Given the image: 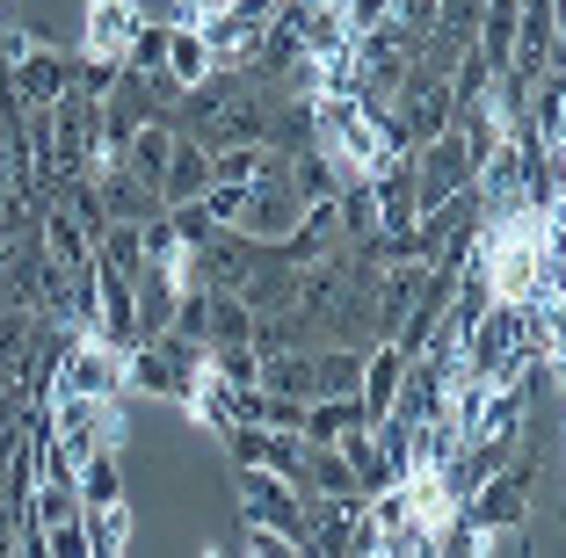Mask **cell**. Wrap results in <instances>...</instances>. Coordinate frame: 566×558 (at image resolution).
Here are the masks:
<instances>
[{"mask_svg":"<svg viewBox=\"0 0 566 558\" xmlns=\"http://www.w3.org/2000/svg\"><path fill=\"white\" fill-rule=\"evenodd\" d=\"M51 392L59 399H87V407H102V399H132L124 392V348L102 341V334H59V348H51Z\"/></svg>","mask_w":566,"mask_h":558,"instance_id":"1","label":"cell"},{"mask_svg":"<svg viewBox=\"0 0 566 558\" xmlns=\"http://www.w3.org/2000/svg\"><path fill=\"white\" fill-rule=\"evenodd\" d=\"M531 493H537V464L531 457H509L501 472H486L480 486L458 501V515H465V523H480L486 537H509V529L531 523Z\"/></svg>","mask_w":566,"mask_h":558,"instance_id":"2","label":"cell"},{"mask_svg":"<svg viewBox=\"0 0 566 558\" xmlns=\"http://www.w3.org/2000/svg\"><path fill=\"white\" fill-rule=\"evenodd\" d=\"M407 175H415V218L436 211V203H450V197H465L472 189V152H465V138H458V124L421 138V146L407 152Z\"/></svg>","mask_w":566,"mask_h":558,"instance_id":"3","label":"cell"},{"mask_svg":"<svg viewBox=\"0 0 566 558\" xmlns=\"http://www.w3.org/2000/svg\"><path fill=\"white\" fill-rule=\"evenodd\" d=\"M226 472H233V493H240V523H269L305 544V493L291 478H276L269 464H226Z\"/></svg>","mask_w":566,"mask_h":558,"instance_id":"4","label":"cell"},{"mask_svg":"<svg viewBox=\"0 0 566 558\" xmlns=\"http://www.w3.org/2000/svg\"><path fill=\"white\" fill-rule=\"evenodd\" d=\"M0 87L22 102V109H59L73 95V51L51 44V51H22V59H0Z\"/></svg>","mask_w":566,"mask_h":558,"instance_id":"5","label":"cell"},{"mask_svg":"<svg viewBox=\"0 0 566 558\" xmlns=\"http://www.w3.org/2000/svg\"><path fill=\"white\" fill-rule=\"evenodd\" d=\"M254 262H262V246L248 232H211L203 246H189V283L197 291H240Z\"/></svg>","mask_w":566,"mask_h":558,"instance_id":"6","label":"cell"},{"mask_svg":"<svg viewBox=\"0 0 566 558\" xmlns=\"http://www.w3.org/2000/svg\"><path fill=\"white\" fill-rule=\"evenodd\" d=\"M132 30H138V0H81V36H73V51H81V59H117L124 66Z\"/></svg>","mask_w":566,"mask_h":558,"instance_id":"7","label":"cell"},{"mask_svg":"<svg viewBox=\"0 0 566 558\" xmlns=\"http://www.w3.org/2000/svg\"><path fill=\"white\" fill-rule=\"evenodd\" d=\"M95 203H102V218H109V225H146V218H160V211H167L160 189H153L146 175H132L124 160L95 175Z\"/></svg>","mask_w":566,"mask_h":558,"instance_id":"8","label":"cell"},{"mask_svg":"<svg viewBox=\"0 0 566 558\" xmlns=\"http://www.w3.org/2000/svg\"><path fill=\"white\" fill-rule=\"evenodd\" d=\"M298 211H305V203L291 197V181H262V189H248V203H240V225H233V232H248L254 246H276L283 232L298 225Z\"/></svg>","mask_w":566,"mask_h":558,"instance_id":"9","label":"cell"},{"mask_svg":"<svg viewBox=\"0 0 566 558\" xmlns=\"http://www.w3.org/2000/svg\"><path fill=\"white\" fill-rule=\"evenodd\" d=\"M160 203H197L203 189H211V146L203 138H189V131H175V152H167V167H160Z\"/></svg>","mask_w":566,"mask_h":558,"instance_id":"10","label":"cell"},{"mask_svg":"<svg viewBox=\"0 0 566 558\" xmlns=\"http://www.w3.org/2000/svg\"><path fill=\"white\" fill-rule=\"evenodd\" d=\"M240 305H248L254 319L291 313V305H298V269H291V262H276V254L262 246V262L248 269V283H240Z\"/></svg>","mask_w":566,"mask_h":558,"instance_id":"11","label":"cell"},{"mask_svg":"<svg viewBox=\"0 0 566 558\" xmlns=\"http://www.w3.org/2000/svg\"><path fill=\"white\" fill-rule=\"evenodd\" d=\"M283 181H291V197H298V203H327V197H342L356 175L334 160L327 146H298V152H291V175H283Z\"/></svg>","mask_w":566,"mask_h":558,"instance_id":"12","label":"cell"},{"mask_svg":"<svg viewBox=\"0 0 566 558\" xmlns=\"http://www.w3.org/2000/svg\"><path fill=\"white\" fill-rule=\"evenodd\" d=\"M400 378H407V356H400L392 341H370V348H364V385H356V407H364L370 421H385V407H392Z\"/></svg>","mask_w":566,"mask_h":558,"instance_id":"13","label":"cell"},{"mask_svg":"<svg viewBox=\"0 0 566 558\" xmlns=\"http://www.w3.org/2000/svg\"><path fill=\"white\" fill-rule=\"evenodd\" d=\"M364 348H370V341H364ZM364 348L319 341V348H313V399H356V385H364Z\"/></svg>","mask_w":566,"mask_h":558,"instance_id":"14","label":"cell"},{"mask_svg":"<svg viewBox=\"0 0 566 558\" xmlns=\"http://www.w3.org/2000/svg\"><path fill=\"white\" fill-rule=\"evenodd\" d=\"M203 73H218V59H211V44H203L189 22H167V59H160V81L182 95V87H197Z\"/></svg>","mask_w":566,"mask_h":558,"instance_id":"15","label":"cell"},{"mask_svg":"<svg viewBox=\"0 0 566 558\" xmlns=\"http://www.w3.org/2000/svg\"><path fill=\"white\" fill-rule=\"evenodd\" d=\"M73 486H81V515L132 501V478H124V457H117V450H87L81 472H73Z\"/></svg>","mask_w":566,"mask_h":558,"instance_id":"16","label":"cell"},{"mask_svg":"<svg viewBox=\"0 0 566 558\" xmlns=\"http://www.w3.org/2000/svg\"><path fill=\"white\" fill-rule=\"evenodd\" d=\"M203 348H254V313L240 291H203Z\"/></svg>","mask_w":566,"mask_h":558,"instance_id":"17","label":"cell"},{"mask_svg":"<svg viewBox=\"0 0 566 558\" xmlns=\"http://www.w3.org/2000/svg\"><path fill=\"white\" fill-rule=\"evenodd\" d=\"M305 501H364L356 493V472L342 464V450H327V443H305Z\"/></svg>","mask_w":566,"mask_h":558,"instance_id":"18","label":"cell"},{"mask_svg":"<svg viewBox=\"0 0 566 558\" xmlns=\"http://www.w3.org/2000/svg\"><path fill=\"white\" fill-rule=\"evenodd\" d=\"M356 428H370V413L356 407V399H305V443H342V435H356Z\"/></svg>","mask_w":566,"mask_h":558,"instance_id":"19","label":"cell"},{"mask_svg":"<svg viewBox=\"0 0 566 558\" xmlns=\"http://www.w3.org/2000/svg\"><path fill=\"white\" fill-rule=\"evenodd\" d=\"M254 385H269L283 399H313V348H269Z\"/></svg>","mask_w":566,"mask_h":558,"instance_id":"20","label":"cell"},{"mask_svg":"<svg viewBox=\"0 0 566 558\" xmlns=\"http://www.w3.org/2000/svg\"><path fill=\"white\" fill-rule=\"evenodd\" d=\"M167 152H175V124H167V116H146V124H132V146H124V167H132V175L160 181Z\"/></svg>","mask_w":566,"mask_h":558,"instance_id":"21","label":"cell"},{"mask_svg":"<svg viewBox=\"0 0 566 558\" xmlns=\"http://www.w3.org/2000/svg\"><path fill=\"white\" fill-rule=\"evenodd\" d=\"M334 211H342V246H370V240H378V197H370V175L349 181V189L334 197Z\"/></svg>","mask_w":566,"mask_h":558,"instance_id":"22","label":"cell"},{"mask_svg":"<svg viewBox=\"0 0 566 558\" xmlns=\"http://www.w3.org/2000/svg\"><path fill=\"white\" fill-rule=\"evenodd\" d=\"M87 544H95V558H124L132 551V501H117V508H87Z\"/></svg>","mask_w":566,"mask_h":558,"instance_id":"23","label":"cell"},{"mask_svg":"<svg viewBox=\"0 0 566 558\" xmlns=\"http://www.w3.org/2000/svg\"><path fill=\"white\" fill-rule=\"evenodd\" d=\"M160 59H167V22H146L138 15V30H132V44H124V73H160Z\"/></svg>","mask_w":566,"mask_h":558,"instance_id":"24","label":"cell"},{"mask_svg":"<svg viewBox=\"0 0 566 558\" xmlns=\"http://www.w3.org/2000/svg\"><path fill=\"white\" fill-rule=\"evenodd\" d=\"M44 537V558H95V544H87V515H66V523L36 529Z\"/></svg>","mask_w":566,"mask_h":558,"instance_id":"25","label":"cell"},{"mask_svg":"<svg viewBox=\"0 0 566 558\" xmlns=\"http://www.w3.org/2000/svg\"><path fill=\"white\" fill-rule=\"evenodd\" d=\"M240 558H305V544L283 537V529H269V523H248V551Z\"/></svg>","mask_w":566,"mask_h":558,"instance_id":"26","label":"cell"},{"mask_svg":"<svg viewBox=\"0 0 566 558\" xmlns=\"http://www.w3.org/2000/svg\"><path fill=\"white\" fill-rule=\"evenodd\" d=\"M167 225H175V240H182V246H203V240H211V218H203V203H167Z\"/></svg>","mask_w":566,"mask_h":558,"instance_id":"27","label":"cell"},{"mask_svg":"<svg viewBox=\"0 0 566 558\" xmlns=\"http://www.w3.org/2000/svg\"><path fill=\"white\" fill-rule=\"evenodd\" d=\"M218 8H226V0H175V22H189V30H197V22H211Z\"/></svg>","mask_w":566,"mask_h":558,"instance_id":"28","label":"cell"},{"mask_svg":"<svg viewBox=\"0 0 566 558\" xmlns=\"http://www.w3.org/2000/svg\"><path fill=\"white\" fill-rule=\"evenodd\" d=\"M8 8H15V0H0V15H8Z\"/></svg>","mask_w":566,"mask_h":558,"instance_id":"29","label":"cell"}]
</instances>
